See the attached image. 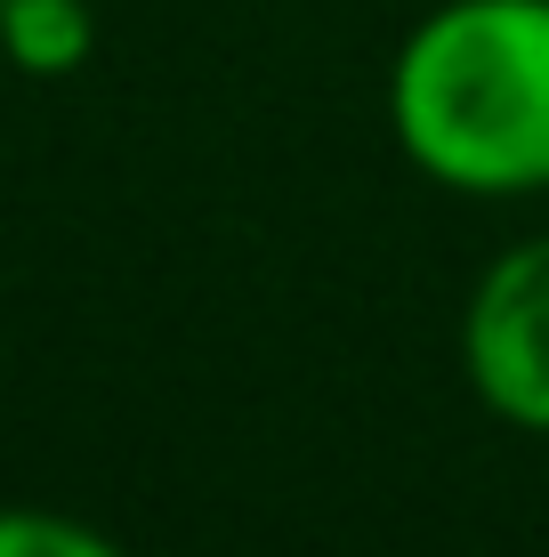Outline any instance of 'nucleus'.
Here are the masks:
<instances>
[{"instance_id":"obj_1","label":"nucleus","mask_w":549,"mask_h":557,"mask_svg":"<svg viewBox=\"0 0 549 557\" xmlns=\"http://www.w3.org/2000/svg\"><path fill=\"white\" fill-rule=\"evenodd\" d=\"M388 138L445 195H549V0H437L388 57Z\"/></svg>"},{"instance_id":"obj_2","label":"nucleus","mask_w":549,"mask_h":557,"mask_svg":"<svg viewBox=\"0 0 549 557\" xmlns=\"http://www.w3.org/2000/svg\"><path fill=\"white\" fill-rule=\"evenodd\" d=\"M461 372L494 420L549 436V226L485 259L461 307Z\"/></svg>"},{"instance_id":"obj_3","label":"nucleus","mask_w":549,"mask_h":557,"mask_svg":"<svg viewBox=\"0 0 549 557\" xmlns=\"http://www.w3.org/2000/svg\"><path fill=\"white\" fill-rule=\"evenodd\" d=\"M0 57L33 82H65L98 57V9L89 0H0Z\"/></svg>"},{"instance_id":"obj_4","label":"nucleus","mask_w":549,"mask_h":557,"mask_svg":"<svg viewBox=\"0 0 549 557\" xmlns=\"http://www.w3.org/2000/svg\"><path fill=\"white\" fill-rule=\"evenodd\" d=\"M0 557H129V549L65 509H0Z\"/></svg>"}]
</instances>
